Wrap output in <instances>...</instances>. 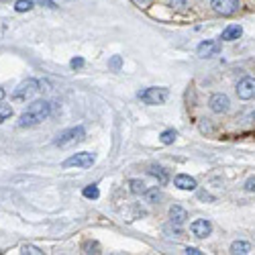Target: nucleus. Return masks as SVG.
I'll return each instance as SVG.
<instances>
[{
    "instance_id": "7",
    "label": "nucleus",
    "mask_w": 255,
    "mask_h": 255,
    "mask_svg": "<svg viewBox=\"0 0 255 255\" xmlns=\"http://www.w3.org/2000/svg\"><path fill=\"white\" fill-rule=\"evenodd\" d=\"M237 96L241 100H251V98H255V78H251V76L243 78L237 84Z\"/></svg>"
},
{
    "instance_id": "11",
    "label": "nucleus",
    "mask_w": 255,
    "mask_h": 255,
    "mask_svg": "<svg viewBox=\"0 0 255 255\" xmlns=\"http://www.w3.org/2000/svg\"><path fill=\"white\" fill-rule=\"evenodd\" d=\"M241 35H243L241 25H229V27L223 31L221 39H223V41H235V39H239Z\"/></svg>"
},
{
    "instance_id": "29",
    "label": "nucleus",
    "mask_w": 255,
    "mask_h": 255,
    "mask_svg": "<svg viewBox=\"0 0 255 255\" xmlns=\"http://www.w3.org/2000/svg\"><path fill=\"white\" fill-rule=\"evenodd\" d=\"M4 94H6V92L2 90V88H0V102H2V98H4Z\"/></svg>"
},
{
    "instance_id": "26",
    "label": "nucleus",
    "mask_w": 255,
    "mask_h": 255,
    "mask_svg": "<svg viewBox=\"0 0 255 255\" xmlns=\"http://www.w3.org/2000/svg\"><path fill=\"white\" fill-rule=\"evenodd\" d=\"M37 4H41V6H47V8H57V4L53 2V0H35Z\"/></svg>"
},
{
    "instance_id": "20",
    "label": "nucleus",
    "mask_w": 255,
    "mask_h": 255,
    "mask_svg": "<svg viewBox=\"0 0 255 255\" xmlns=\"http://www.w3.org/2000/svg\"><path fill=\"white\" fill-rule=\"evenodd\" d=\"M143 196H145V200L149 202V204H155V202L161 200V192L159 190H147Z\"/></svg>"
},
{
    "instance_id": "17",
    "label": "nucleus",
    "mask_w": 255,
    "mask_h": 255,
    "mask_svg": "<svg viewBox=\"0 0 255 255\" xmlns=\"http://www.w3.org/2000/svg\"><path fill=\"white\" fill-rule=\"evenodd\" d=\"M175 137H178V133H175L174 129H165V131L159 135V141H161L163 145H172V143L175 141Z\"/></svg>"
},
{
    "instance_id": "30",
    "label": "nucleus",
    "mask_w": 255,
    "mask_h": 255,
    "mask_svg": "<svg viewBox=\"0 0 255 255\" xmlns=\"http://www.w3.org/2000/svg\"><path fill=\"white\" fill-rule=\"evenodd\" d=\"M135 2H139V4H147V2H149V0H135Z\"/></svg>"
},
{
    "instance_id": "27",
    "label": "nucleus",
    "mask_w": 255,
    "mask_h": 255,
    "mask_svg": "<svg viewBox=\"0 0 255 255\" xmlns=\"http://www.w3.org/2000/svg\"><path fill=\"white\" fill-rule=\"evenodd\" d=\"M70 65L74 67V70H78V67H82V65H84V60H82V57H74V60L70 62Z\"/></svg>"
},
{
    "instance_id": "28",
    "label": "nucleus",
    "mask_w": 255,
    "mask_h": 255,
    "mask_svg": "<svg viewBox=\"0 0 255 255\" xmlns=\"http://www.w3.org/2000/svg\"><path fill=\"white\" fill-rule=\"evenodd\" d=\"M184 253H186V255H202V251H200V249H196V247H186Z\"/></svg>"
},
{
    "instance_id": "9",
    "label": "nucleus",
    "mask_w": 255,
    "mask_h": 255,
    "mask_svg": "<svg viewBox=\"0 0 255 255\" xmlns=\"http://www.w3.org/2000/svg\"><path fill=\"white\" fill-rule=\"evenodd\" d=\"M229 98L224 96V94H212L210 96V100H208V106H210V111L212 112H217V114H223V112H227L229 111Z\"/></svg>"
},
{
    "instance_id": "13",
    "label": "nucleus",
    "mask_w": 255,
    "mask_h": 255,
    "mask_svg": "<svg viewBox=\"0 0 255 255\" xmlns=\"http://www.w3.org/2000/svg\"><path fill=\"white\" fill-rule=\"evenodd\" d=\"M170 217H172L174 224H182L186 219H188V212H186L182 207H172L170 208Z\"/></svg>"
},
{
    "instance_id": "4",
    "label": "nucleus",
    "mask_w": 255,
    "mask_h": 255,
    "mask_svg": "<svg viewBox=\"0 0 255 255\" xmlns=\"http://www.w3.org/2000/svg\"><path fill=\"white\" fill-rule=\"evenodd\" d=\"M94 161H96L94 153L82 151V153H76V155H72V158H67L64 161V168H92Z\"/></svg>"
},
{
    "instance_id": "6",
    "label": "nucleus",
    "mask_w": 255,
    "mask_h": 255,
    "mask_svg": "<svg viewBox=\"0 0 255 255\" xmlns=\"http://www.w3.org/2000/svg\"><path fill=\"white\" fill-rule=\"evenodd\" d=\"M210 6H212V11L217 13V15L231 16V15H235V13L239 11L241 2H239V0H212Z\"/></svg>"
},
{
    "instance_id": "14",
    "label": "nucleus",
    "mask_w": 255,
    "mask_h": 255,
    "mask_svg": "<svg viewBox=\"0 0 255 255\" xmlns=\"http://www.w3.org/2000/svg\"><path fill=\"white\" fill-rule=\"evenodd\" d=\"M231 253H235V255H247V253H251V245L247 241H235L231 245Z\"/></svg>"
},
{
    "instance_id": "5",
    "label": "nucleus",
    "mask_w": 255,
    "mask_h": 255,
    "mask_svg": "<svg viewBox=\"0 0 255 255\" xmlns=\"http://www.w3.org/2000/svg\"><path fill=\"white\" fill-rule=\"evenodd\" d=\"M37 90H39V82L33 80V78H29V80L21 82V84L15 88L13 98H15V100H27V98H31Z\"/></svg>"
},
{
    "instance_id": "21",
    "label": "nucleus",
    "mask_w": 255,
    "mask_h": 255,
    "mask_svg": "<svg viewBox=\"0 0 255 255\" xmlns=\"http://www.w3.org/2000/svg\"><path fill=\"white\" fill-rule=\"evenodd\" d=\"M109 67H111V70H114V72H119L121 67H123V57L121 55L111 57V60H109Z\"/></svg>"
},
{
    "instance_id": "10",
    "label": "nucleus",
    "mask_w": 255,
    "mask_h": 255,
    "mask_svg": "<svg viewBox=\"0 0 255 255\" xmlns=\"http://www.w3.org/2000/svg\"><path fill=\"white\" fill-rule=\"evenodd\" d=\"M221 51V45L217 41H202L198 45V57H212V55H217Z\"/></svg>"
},
{
    "instance_id": "2",
    "label": "nucleus",
    "mask_w": 255,
    "mask_h": 255,
    "mask_svg": "<svg viewBox=\"0 0 255 255\" xmlns=\"http://www.w3.org/2000/svg\"><path fill=\"white\" fill-rule=\"evenodd\" d=\"M86 137V129L82 125H78V127H72V129H67V131H64V133H60L55 137V145L57 147H67V145H74V143H78V141H82Z\"/></svg>"
},
{
    "instance_id": "31",
    "label": "nucleus",
    "mask_w": 255,
    "mask_h": 255,
    "mask_svg": "<svg viewBox=\"0 0 255 255\" xmlns=\"http://www.w3.org/2000/svg\"><path fill=\"white\" fill-rule=\"evenodd\" d=\"M251 119H255V112H253V116H251Z\"/></svg>"
},
{
    "instance_id": "18",
    "label": "nucleus",
    "mask_w": 255,
    "mask_h": 255,
    "mask_svg": "<svg viewBox=\"0 0 255 255\" xmlns=\"http://www.w3.org/2000/svg\"><path fill=\"white\" fill-rule=\"evenodd\" d=\"M33 2H35V0H16V2H15V11H16V13H27V11H31V8H33Z\"/></svg>"
},
{
    "instance_id": "15",
    "label": "nucleus",
    "mask_w": 255,
    "mask_h": 255,
    "mask_svg": "<svg viewBox=\"0 0 255 255\" xmlns=\"http://www.w3.org/2000/svg\"><path fill=\"white\" fill-rule=\"evenodd\" d=\"M129 190H131L135 196H143L149 188H147V184H145L143 180H131V182H129Z\"/></svg>"
},
{
    "instance_id": "3",
    "label": "nucleus",
    "mask_w": 255,
    "mask_h": 255,
    "mask_svg": "<svg viewBox=\"0 0 255 255\" xmlns=\"http://www.w3.org/2000/svg\"><path fill=\"white\" fill-rule=\"evenodd\" d=\"M137 96H139L145 104L155 106V104H163L165 100H168L170 90H168V88H145V90H141Z\"/></svg>"
},
{
    "instance_id": "1",
    "label": "nucleus",
    "mask_w": 255,
    "mask_h": 255,
    "mask_svg": "<svg viewBox=\"0 0 255 255\" xmlns=\"http://www.w3.org/2000/svg\"><path fill=\"white\" fill-rule=\"evenodd\" d=\"M51 112H53V102L35 100L27 106V111L21 116H18V127H35L39 123H43Z\"/></svg>"
},
{
    "instance_id": "8",
    "label": "nucleus",
    "mask_w": 255,
    "mask_h": 255,
    "mask_svg": "<svg viewBox=\"0 0 255 255\" xmlns=\"http://www.w3.org/2000/svg\"><path fill=\"white\" fill-rule=\"evenodd\" d=\"M190 231H192L194 237L207 239L208 235L212 233V224H210V221H207V219H198V221H194V223L190 224Z\"/></svg>"
},
{
    "instance_id": "24",
    "label": "nucleus",
    "mask_w": 255,
    "mask_h": 255,
    "mask_svg": "<svg viewBox=\"0 0 255 255\" xmlns=\"http://www.w3.org/2000/svg\"><path fill=\"white\" fill-rule=\"evenodd\" d=\"M168 4L172 8H186L188 6V0H168Z\"/></svg>"
},
{
    "instance_id": "12",
    "label": "nucleus",
    "mask_w": 255,
    "mask_h": 255,
    "mask_svg": "<svg viewBox=\"0 0 255 255\" xmlns=\"http://www.w3.org/2000/svg\"><path fill=\"white\" fill-rule=\"evenodd\" d=\"M174 184L178 186L180 190H194V188H196V180H194V178H190V175H186V174L175 175Z\"/></svg>"
},
{
    "instance_id": "22",
    "label": "nucleus",
    "mask_w": 255,
    "mask_h": 255,
    "mask_svg": "<svg viewBox=\"0 0 255 255\" xmlns=\"http://www.w3.org/2000/svg\"><path fill=\"white\" fill-rule=\"evenodd\" d=\"M13 116V109L8 104H0V123L6 121V119H11Z\"/></svg>"
},
{
    "instance_id": "19",
    "label": "nucleus",
    "mask_w": 255,
    "mask_h": 255,
    "mask_svg": "<svg viewBox=\"0 0 255 255\" xmlns=\"http://www.w3.org/2000/svg\"><path fill=\"white\" fill-rule=\"evenodd\" d=\"M82 194H84V198H90V200H96L98 196H100V192H98V186H96V184H90V186H86Z\"/></svg>"
},
{
    "instance_id": "16",
    "label": "nucleus",
    "mask_w": 255,
    "mask_h": 255,
    "mask_svg": "<svg viewBox=\"0 0 255 255\" xmlns=\"http://www.w3.org/2000/svg\"><path fill=\"white\" fill-rule=\"evenodd\" d=\"M149 174L153 175V178H158L159 184H165V182H168V174H165V170L159 168V165H151V168H149Z\"/></svg>"
},
{
    "instance_id": "25",
    "label": "nucleus",
    "mask_w": 255,
    "mask_h": 255,
    "mask_svg": "<svg viewBox=\"0 0 255 255\" xmlns=\"http://www.w3.org/2000/svg\"><path fill=\"white\" fill-rule=\"evenodd\" d=\"M245 190H247V192H255V175H251V178L245 182Z\"/></svg>"
},
{
    "instance_id": "23",
    "label": "nucleus",
    "mask_w": 255,
    "mask_h": 255,
    "mask_svg": "<svg viewBox=\"0 0 255 255\" xmlns=\"http://www.w3.org/2000/svg\"><path fill=\"white\" fill-rule=\"evenodd\" d=\"M23 253H29V255H41L43 251L39 249V247H35V245H25V247H23Z\"/></svg>"
}]
</instances>
